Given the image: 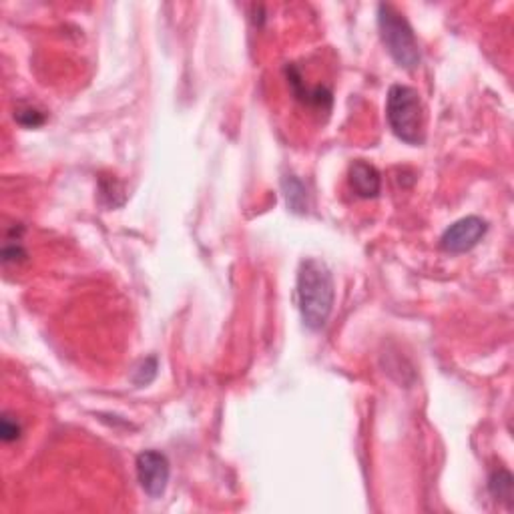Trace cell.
Wrapping results in <instances>:
<instances>
[{
    "label": "cell",
    "mask_w": 514,
    "mask_h": 514,
    "mask_svg": "<svg viewBox=\"0 0 514 514\" xmlns=\"http://www.w3.org/2000/svg\"><path fill=\"white\" fill-rule=\"evenodd\" d=\"M297 303L305 327L322 330L334 308V278L322 259H303L297 272Z\"/></svg>",
    "instance_id": "obj_1"
},
{
    "label": "cell",
    "mask_w": 514,
    "mask_h": 514,
    "mask_svg": "<svg viewBox=\"0 0 514 514\" xmlns=\"http://www.w3.org/2000/svg\"><path fill=\"white\" fill-rule=\"evenodd\" d=\"M386 117L390 129L400 141L408 145H424L426 129H424V107L416 88L406 85H392L386 101Z\"/></svg>",
    "instance_id": "obj_2"
},
{
    "label": "cell",
    "mask_w": 514,
    "mask_h": 514,
    "mask_svg": "<svg viewBox=\"0 0 514 514\" xmlns=\"http://www.w3.org/2000/svg\"><path fill=\"white\" fill-rule=\"evenodd\" d=\"M378 28L382 42L388 49L390 57L402 69L412 71L420 65V47L416 41L412 27L392 4L378 6Z\"/></svg>",
    "instance_id": "obj_3"
},
{
    "label": "cell",
    "mask_w": 514,
    "mask_h": 514,
    "mask_svg": "<svg viewBox=\"0 0 514 514\" xmlns=\"http://www.w3.org/2000/svg\"><path fill=\"white\" fill-rule=\"evenodd\" d=\"M169 460L163 452L145 450L137 456V479L147 496L161 498L169 484Z\"/></svg>",
    "instance_id": "obj_4"
},
{
    "label": "cell",
    "mask_w": 514,
    "mask_h": 514,
    "mask_svg": "<svg viewBox=\"0 0 514 514\" xmlns=\"http://www.w3.org/2000/svg\"><path fill=\"white\" fill-rule=\"evenodd\" d=\"M487 221L476 218V215H468L464 219H458L456 223L444 231L441 245L444 251L449 253H466L480 243V240L487 235Z\"/></svg>",
    "instance_id": "obj_5"
},
{
    "label": "cell",
    "mask_w": 514,
    "mask_h": 514,
    "mask_svg": "<svg viewBox=\"0 0 514 514\" xmlns=\"http://www.w3.org/2000/svg\"><path fill=\"white\" fill-rule=\"evenodd\" d=\"M349 185L357 197L374 199L382 189V179L374 165L366 161H354L349 165Z\"/></svg>",
    "instance_id": "obj_6"
},
{
    "label": "cell",
    "mask_w": 514,
    "mask_h": 514,
    "mask_svg": "<svg viewBox=\"0 0 514 514\" xmlns=\"http://www.w3.org/2000/svg\"><path fill=\"white\" fill-rule=\"evenodd\" d=\"M289 74V83L294 87V93L300 101H303L305 105L316 107V109H330L332 107V93L324 87H305L302 81V74L295 71V66L288 71Z\"/></svg>",
    "instance_id": "obj_7"
},
{
    "label": "cell",
    "mask_w": 514,
    "mask_h": 514,
    "mask_svg": "<svg viewBox=\"0 0 514 514\" xmlns=\"http://www.w3.org/2000/svg\"><path fill=\"white\" fill-rule=\"evenodd\" d=\"M284 193H286V203L294 213H305L308 210V191H305V185L300 179L294 175L284 177Z\"/></svg>",
    "instance_id": "obj_8"
},
{
    "label": "cell",
    "mask_w": 514,
    "mask_h": 514,
    "mask_svg": "<svg viewBox=\"0 0 514 514\" xmlns=\"http://www.w3.org/2000/svg\"><path fill=\"white\" fill-rule=\"evenodd\" d=\"M488 488L495 498H501V501H506L509 504L512 502V476L509 471H496L490 476Z\"/></svg>",
    "instance_id": "obj_9"
},
{
    "label": "cell",
    "mask_w": 514,
    "mask_h": 514,
    "mask_svg": "<svg viewBox=\"0 0 514 514\" xmlns=\"http://www.w3.org/2000/svg\"><path fill=\"white\" fill-rule=\"evenodd\" d=\"M20 436V424L17 418H12V416L4 414L3 420H0V438H3L4 442H12L17 441Z\"/></svg>",
    "instance_id": "obj_10"
},
{
    "label": "cell",
    "mask_w": 514,
    "mask_h": 514,
    "mask_svg": "<svg viewBox=\"0 0 514 514\" xmlns=\"http://www.w3.org/2000/svg\"><path fill=\"white\" fill-rule=\"evenodd\" d=\"M17 121L25 127H41L44 123V115L39 109L35 107H27V109H19L17 111Z\"/></svg>",
    "instance_id": "obj_11"
}]
</instances>
